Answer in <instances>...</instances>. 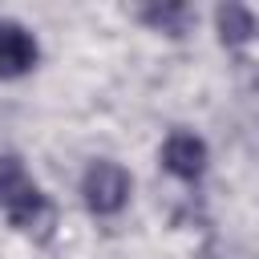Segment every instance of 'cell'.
<instances>
[{
  "mask_svg": "<svg viewBox=\"0 0 259 259\" xmlns=\"http://www.w3.org/2000/svg\"><path fill=\"white\" fill-rule=\"evenodd\" d=\"M0 210L8 214V223L16 231L36 235V239H49L53 219H57L49 194L28 178V170L16 154H0Z\"/></svg>",
  "mask_w": 259,
  "mask_h": 259,
  "instance_id": "1",
  "label": "cell"
},
{
  "mask_svg": "<svg viewBox=\"0 0 259 259\" xmlns=\"http://www.w3.org/2000/svg\"><path fill=\"white\" fill-rule=\"evenodd\" d=\"M81 198H85L89 214H97V219L117 214L130 202V174H125V166L113 162V158L89 162L85 174H81Z\"/></svg>",
  "mask_w": 259,
  "mask_h": 259,
  "instance_id": "2",
  "label": "cell"
},
{
  "mask_svg": "<svg viewBox=\"0 0 259 259\" xmlns=\"http://www.w3.org/2000/svg\"><path fill=\"white\" fill-rule=\"evenodd\" d=\"M162 166H166V174H174L182 182H198L206 170V142L190 130H174L162 142Z\"/></svg>",
  "mask_w": 259,
  "mask_h": 259,
  "instance_id": "3",
  "label": "cell"
},
{
  "mask_svg": "<svg viewBox=\"0 0 259 259\" xmlns=\"http://www.w3.org/2000/svg\"><path fill=\"white\" fill-rule=\"evenodd\" d=\"M40 61V45L28 28L12 24V20H0V77L12 81V77H24L32 65Z\"/></svg>",
  "mask_w": 259,
  "mask_h": 259,
  "instance_id": "4",
  "label": "cell"
},
{
  "mask_svg": "<svg viewBox=\"0 0 259 259\" xmlns=\"http://www.w3.org/2000/svg\"><path fill=\"white\" fill-rule=\"evenodd\" d=\"M214 24H219V40L227 45V49H243L247 40H255V16L243 8V4H223L219 12H214Z\"/></svg>",
  "mask_w": 259,
  "mask_h": 259,
  "instance_id": "5",
  "label": "cell"
},
{
  "mask_svg": "<svg viewBox=\"0 0 259 259\" xmlns=\"http://www.w3.org/2000/svg\"><path fill=\"white\" fill-rule=\"evenodd\" d=\"M138 20H146L150 28L166 32V36H186L194 12L186 4H146V8H138Z\"/></svg>",
  "mask_w": 259,
  "mask_h": 259,
  "instance_id": "6",
  "label": "cell"
}]
</instances>
